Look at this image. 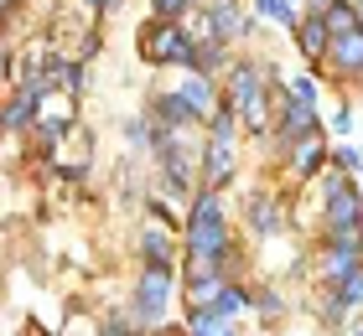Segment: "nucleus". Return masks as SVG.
<instances>
[{"label": "nucleus", "instance_id": "nucleus-1", "mask_svg": "<svg viewBox=\"0 0 363 336\" xmlns=\"http://www.w3.org/2000/svg\"><path fill=\"white\" fill-rule=\"evenodd\" d=\"M135 47H140V57L151 62V67H182V73H187L192 52H197V37L182 21H156V16H151V21L140 26Z\"/></svg>", "mask_w": 363, "mask_h": 336}, {"label": "nucleus", "instance_id": "nucleus-2", "mask_svg": "<svg viewBox=\"0 0 363 336\" xmlns=\"http://www.w3.org/2000/svg\"><path fill=\"white\" fill-rule=\"evenodd\" d=\"M172 290H177V269H140L135 279V306H130L125 321L135 331H156L172 311Z\"/></svg>", "mask_w": 363, "mask_h": 336}, {"label": "nucleus", "instance_id": "nucleus-3", "mask_svg": "<svg viewBox=\"0 0 363 336\" xmlns=\"http://www.w3.org/2000/svg\"><path fill=\"white\" fill-rule=\"evenodd\" d=\"M255 21L244 16L239 0H208V11H203V26H197V42H239L244 31H250Z\"/></svg>", "mask_w": 363, "mask_h": 336}, {"label": "nucleus", "instance_id": "nucleus-4", "mask_svg": "<svg viewBox=\"0 0 363 336\" xmlns=\"http://www.w3.org/2000/svg\"><path fill=\"white\" fill-rule=\"evenodd\" d=\"M270 62H255V57H239V62H228V73H223V104L228 109H239L244 98H255L259 88H270Z\"/></svg>", "mask_w": 363, "mask_h": 336}, {"label": "nucleus", "instance_id": "nucleus-5", "mask_svg": "<svg viewBox=\"0 0 363 336\" xmlns=\"http://www.w3.org/2000/svg\"><path fill=\"white\" fill-rule=\"evenodd\" d=\"M182 243H187V259H213V264H228V254H234L228 223H187V228H182Z\"/></svg>", "mask_w": 363, "mask_h": 336}, {"label": "nucleus", "instance_id": "nucleus-6", "mask_svg": "<svg viewBox=\"0 0 363 336\" xmlns=\"http://www.w3.org/2000/svg\"><path fill=\"white\" fill-rule=\"evenodd\" d=\"M327 238H363V192L342 187L327 197Z\"/></svg>", "mask_w": 363, "mask_h": 336}, {"label": "nucleus", "instance_id": "nucleus-7", "mask_svg": "<svg viewBox=\"0 0 363 336\" xmlns=\"http://www.w3.org/2000/svg\"><path fill=\"white\" fill-rule=\"evenodd\" d=\"M322 274H327V284H342V279L363 274V238H327Z\"/></svg>", "mask_w": 363, "mask_h": 336}, {"label": "nucleus", "instance_id": "nucleus-8", "mask_svg": "<svg viewBox=\"0 0 363 336\" xmlns=\"http://www.w3.org/2000/svg\"><path fill=\"white\" fill-rule=\"evenodd\" d=\"M296 47H301L306 62H327V47H333V31H327L322 11H306L301 21H296Z\"/></svg>", "mask_w": 363, "mask_h": 336}, {"label": "nucleus", "instance_id": "nucleus-9", "mask_svg": "<svg viewBox=\"0 0 363 336\" xmlns=\"http://www.w3.org/2000/svg\"><path fill=\"white\" fill-rule=\"evenodd\" d=\"M177 98L182 104H187L197 120H213V114H218V104L223 98L213 93V78H197V73H182V83H177Z\"/></svg>", "mask_w": 363, "mask_h": 336}, {"label": "nucleus", "instance_id": "nucleus-10", "mask_svg": "<svg viewBox=\"0 0 363 336\" xmlns=\"http://www.w3.org/2000/svg\"><path fill=\"white\" fill-rule=\"evenodd\" d=\"M322 124H317V109H301V104H291L286 98V109H280V120H275V140L280 145H296V140H306V134H317Z\"/></svg>", "mask_w": 363, "mask_h": 336}, {"label": "nucleus", "instance_id": "nucleus-11", "mask_svg": "<svg viewBox=\"0 0 363 336\" xmlns=\"http://www.w3.org/2000/svg\"><path fill=\"white\" fill-rule=\"evenodd\" d=\"M327 62H333L342 78H363V26L333 37V47H327Z\"/></svg>", "mask_w": 363, "mask_h": 336}, {"label": "nucleus", "instance_id": "nucleus-12", "mask_svg": "<svg viewBox=\"0 0 363 336\" xmlns=\"http://www.w3.org/2000/svg\"><path fill=\"white\" fill-rule=\"evenodd\" d=\"M151 114H156V129H187V124H197V114L177 98V88H156L151 93Z\"/></svg>", "mask_w": 363, "mask_h": 336}, {"label": "nucleus", "instance_id": "nucleus-13", "mask_svg": "<svg viewBox=\"0 0 363 336\" xmlns=\"http://www.w3.org/2000/svg\"><path fill=\"white\" fill-rule=\"evenodd\" d=\"M244 212H250V228L259 233V238H275V233L286 228V217H280V202H275L270 192H255Z\"/></svg>", "mask_w": 363, "mask_h": 336}, {"label": "nucleus", "instance_id": "nucleus-14", "mask_svg": "<svg viewBox=\"0 0 363 336\" xmlns=\"http://www.w3.org/2000/svg\"><path fill=\"white\" fill-rule=\"evenodd\" d=\"M234 114H239V124L250 129V134H270V129H275V104H270V93H265V88H259L255 98H244Z\"/></svg>", "mask_w": 363, "mask_h": 336}, {"label": "nucleus", "instance_id": "nucleus-15", "mask_svg": "<svg viewBox=\"0 0 363 336\" xmlns=\"http://www.w3.org/2000/svg\"><path fill=\"white\" fill-rule=\"evenodd\" d=\"M322 161H327V140H322V129L291 145V171H296V176H311V171H317Z\"/></svg>", "mask_w": 363, "mask_h": 336}, {"label": "nucleus", "instance_id": "nucleus-16", "mask_svg": "<svg viewBox=\"0 0 363 336\" xmlns=\"http://www.w3.org/2000/svg\"><path fill=\"white\" fill-rule=\"evenodd\" d=\"M228 62H234V57H228L223 42H197L187 73H197V78H218V73H228Z\"/></svg>", "mask_w": 363, "mask_h": 336}, {"label": "nucleus", "instance_id": "nucleus-17", "mask_svg": "<svg viewBox=\"0 0 363 336\" xmlns=\"http://www.w3.org/2000/svg\"><path fill=\"white\" fill-rule=\"evenodd\" d=\"M140 254H145V269H172V238L161 228H145L140 233Z\"/></svg>", "mask_w": 363, "mask_h": 336}, {"label": "nucleus", "instance_id": "nucleus-18", "mask_svg": "<svg viewBox=\"0 0 363 336\" xmlns=\"http://www.w3.org/2000/svg\"><path fill=\"white\" fill-rule=\"evenodd\" d=\"M187 223H223V192H213V187H203L192 197V212H187ZM182 223V228H187Z\"/></svg>", "mask_w": 363, "mask_h": 336}, {"label": "nucleus", "instance_id": "nucleus-19", "mask_svg": "<svg viewBox=\"0 0 363 336\" xmlns=\"http://www.w3.org/2000/svg\"><path fill=\"white\" fill-rule=\"evenodd\" d=\"M244 306H250V290H244V284H228V279H223V290L213 295V306H208V311H213V315H223V321H234Z\"/></svg>", "mask_w": 363, "mask_h": 336}, {"label": "nucleus", "instance_id": "nucleus-20", "mask_svg": "<svg viewBox=\"0 0 363 336\" xmlns=\"http://www.w3.org/2000/svg\"><path fill=\"white\" fill-rule=\"evenodd\" d=\"M187 336H234V321L213 311H187Z\"/></svg>", "mask_w": 363, "mask_h": 336}, {"label": "nucleus", "instance_id": "nucleus-21", "mask_svg": "<svg viewBox=\"0 0 363 336\" xmlns=\"http://www.w3.org/2000/svg\"><path fill=\"white\" fill-rule=\"evenodd\" d=\"M322 21L333 37H342V31H358V6H348V0H333V6L322 11Z\"/></svg>", "mask_w": 363, "mask_h": 336}, {"label": "nucleus", "instance_id": "nucleus-22", "mask_svg": "<svg viewBox=\"0 0 363 336\" xmlns=\"http://www.w3.org/2000/svg\"><path fill=\"white\" fill-rule=\"evenodd\" d=\"M255 16H265V21L286 26V31H296V21H301V11H291L286 0H255Z\"/></svg>", "mask_w": 363, "mask_h": 336}, {"label": "nucleus", "instance_id": "nucleus-23", "mask_svg": "<svg viewBox=\"0 0 363 336\" xmlns=\"http://www.w3.org/2000/svg\"><path fill=\"white\" fill-rule=\"evenodd\" d=\"M333 295H337V306L342 311H363V274H353V279H342V284H333Z\"/></svg>", "mask_w": 363, "mask_h": 336}, {"label": "nucleus", "instance_id": "nucleus-24", "mask_svg": "<svg viewBox=\"0 0 363 336\" xmlns=\"http://www.w3.org/2000/svg\"><path fill=\"white\" fill-rule=\"evenodd\" d=\"M280 98H291V104H301V109H317V83L311 78H291Z\"/></svg>", "mask_w": 363, "mask_h": 336}, {"label": "nucleus", "instance_id": "nucleus-25", "mask_svg": "<svg viewBox=\"0 0 363 336\" xmlns=\"http://www.w3.org/2000/svg\"><path fill=\"white\" fill-rule=\"evenodd\" d=\"M333 171H342V176H348V171H363V150L337 145V150H333Z\"/></svg>", "mask_w": 363, "mask_h": 336}, {"label": "nucleus", "instance_id": "nucleus-26", "mask_svg": "<svg viewBox=\"0 0 363 336\" xmlns=\"http://www.w3.org/2000/svg\"><path fill=\"white\" fill-rule=\"evenodd\" d=\"M192 11V0H156V21H182Z\"/></svg>", "mask_w": 363, "mask_h": 336}, {"label": "nucleus", "instance_id": "nucleus-27", "mask_svg": "<svg viewBox=\"0 0 363 336\" xmlns=\"http://www.w3.org/2000/svg\"><path fill=\"white\" fill-rule=\"evenodd\" d=\"M99 336H135V326H130L125 315H109V321L99 326Z\"/></svg>", "mask_w": 363, "mask_h": 336}, {"label": "nucleus", "instance_id": "nucleus-28", "mask_svg": "<svg viewBox=\"0 0 363 336\" xmlns=\"http://www.w3.org/2000/svg\"><path fill=\"white\" fill-rule=\"evenodd\" d=\"M250 306H259L265 315H280V295H275V290H265V295H250Z\"/></svg>", "mask_w": 363, "mask_h": 336}, {"label": "nucleus", "instance_id": "nucleus-29", "mask_svg": "<svg viewBox=\"0 0 363 336\" xmlns=\"http://www.w3.org/2000/svg\"><path fill=\"white\" fill-rule=\"evenodd\" d=\"M333 129H337V134H353V104H342V109L333 114Z\"/></svg>", "mask_w": 363, "mask_h": 336}, {"label": "nucleus", "instance_id": "nucleus-30", "mask_svg": "<svg viewBox=\"0 0 363 336\" xmlns=\"http://www.w3.org/2000/svg\"><path fill=\"white\" fill-rule=\"evenodd\" d=\"M68 88H73V93L84 88V62H68Z\"/></svg>", "mask_w": 363, "mask_h": 336}, {"label": "nucleus", "instance_id": "nucleus-31", "mask_svg": "<svg viewBox=\"0 0 363 336\" xmlns=\"http://www.w3.org/2000/svg\"><path fill=\"white\" fill-rule=\"evenodd\" d=\"M120 0H84V11H114Z\"/></svg>", "mask_w": 363, "mask_h": 336}, {"label": "nucleus", "instance_id": "nucleus-32", "mask_svg": "<svg viewBox=\"0 0 363 336\" xmlns=\"http://www.w3.org/2000/svg\"><path fill=\"white\" fill-rule=\"evenodd\" d=\"M0 78H11V52L0 47Z\"/></svg>", "mask_w": 363, "mask_h": 336}, {"label": "nucleus", "instance_id": "nucleus-33", "mask_svg": "<svg viewBox=\"0 0 363 336\" xmlns=\"http://www.w3.org/2000/svg\"><path fill=\"white\" fill-rule=\"evenodd\" d=\"M342 336H363V315H358V321H348V331H342Z\"/></svg>", "mask_w": 363, "mask_h": 336}, {"label": "nucleus", "instance_id": "nucleus-34", "mask_svg": "<svg viewBox=\"0 0 363 336\" xmlns=\"http://www.w3.org/2000/svg\"><path fill=\"white\" fill-rule=\"evenodd\" d=\"M327 6H333V0H311V11H327Z\"/></svg>", "mask_w": 363, "mask_h": 336}, {"label": "nucleus", "instance_id": "nucleus-35", "mask_svg": "<svg viewBox=\"0 0 363 336\" xmlns=\"http://www.w3.org/2000/svg\"><path fill=\"white\" fill-rule=\"evenodd\" d=\"M348 6H358V0H348Z\"/></svg>", "mask_w": 363, "mask_h": 336}]
</instances>
